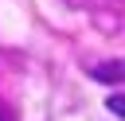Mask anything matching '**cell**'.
I'll use <instances>...</instances> for the list:
<instances>
[{"instance_id":"6da1fadb","label":"cell","mask_w":125,"mask_h":121,"mask_svg":"<svg viewBox=\"0 0 125 121\" xmlns=\"http://www.w3.org/2000/svg\"><path fill=\"white\" fill-rule=\"evenodd\" d=\"M90 78H98V82H109V86H117V82H125V59L117 62H98V66H90Z\"/></svg>"},{"instance_id":"7a4b0ae2","label":"cell","mask_w":125,"mask_h":121,"mask_svg":"<svg viewBox=\"0 0 125 121\" xmlns=\"http://www.w3.org/2000/svg\"><path fill=\"white\" fill-rule=\"evenodd\" d=\"M105 109H109V113H117V117L125 121V90H117V94H105Z\"/></svg>"},{"instance_id":"3957f363","label":"cell","mask_w":125,"mask_h":121,"mask_svg":"<svg viewBox=\"0 0 125 121\" xmlns=\"http://www.w3.org/2000/svg\"><path fill=\"white\" fill-rule=\"evenodd\" d=\"M0 121H16V117H12V109H8L4 101H0Z\"/></svg>"}]
</instances>
